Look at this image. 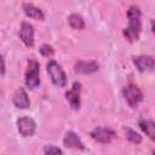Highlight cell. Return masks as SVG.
I'll return each instance as SVG.
<instances>
[{
  "instance_id": "obj_9",
  "label": "cell",
  "mask_w": 155,
  "mask_h": 155,
  "mask_svg": "<svg viewBox=\"0 0 155 155\" xmlns=\"http://www.w3.org/2000/svg\"><path fill=\"white\" fill-rule=\"evenodd\" d=\"M19 38L23 41V44L28 47L34 46V28L29 22H22L21 29H19Z\"/></svg>"
},
{
  "instance_id": "obj_17",
  "label": "cell",
  "mask_w": 155,
  "mask_h": 155,
  "mask_svg": "<svg viewBox=\"0 0 155 155\" xmlns=\"http://www.w3.org/2000/svg\"><path fill=\"white\" fill-rule=\"evenodd\" d=\"M44 154L45 155H63V151L58 147L52 145V144H48V145H45L44 147Z\"/></svg>"
},
{
  "instance_id": "obj_6",
  "label": "cell",
  "mask_w": 155,
  "mask_h": 155,
  "mask_svg": "<svg viewBox=\"0 0 155 155\" xmlns=\"http://www.w3.org/2000/svg\"><path fill=\"white\" fill-rule=\"evenodd\" d=\"M17 128H18V132L23 137H30L35 133L36 124L31 117L22 116L17 120Z\"/></svg>"
},
{
  "instance_id": "obj_16",
  "label": "cell",
  "mask_w": 155,
  "mask_h": 155,
  "mask_svg": "<svg viewBox=\"0 0 155 155\" xmlns=\"http://www.w3.org/2000/svg\"><path fill=\"white\" fill-rule=\"evenodd\" d=\"M125 133H126V138H127L130 142H132V143H134V144H139V143L142 142V136H139V133H137L134 130L126 127V128H125Z\"/></svg>"
},
{
  "instance_id": "obj_11",
  "label": "cell",
  "mask_w": 155,
  "mask_h": 155,
  "mask_svg": "<svg viewBox=\"0 0 155 155\" xmlns=\"http://www.w3.org/2000/svg\"><path fill=\"white\" fill-rule=\"evenodd\" d=\"M63 144L67 148L70 149H76V150H85V145L81 142V139L79 138V136L73 132V131H68L63 138Z\"/></svg>"
},
{
  "instance_id": "obj_15",
  "label": "cell",
  "mask_w": 155,
  "mask_h": 155,
  "mask_svg": "<svg viewBox=\"0 0 155 155\" xmlns=\"http://www.w3.org/2000/svg\"><path fill=\"white\" fill-rule=\"evenodd\" d=\"M68 23L71 28L74 29H84L85 28V22H84V18L79 15V13H71L69 17H68Z\"/></svg>"
},
{
  "instance_id": "obj_5",
  "label": "cell",
  "mask_w": 155,
  "mask_h": 155,
  "mask_svg": "<svg viewBox=\"0 0 155 155\" xmlns=\"http://www.w3.org/2000/svg\"><path fill=\"white\" fill-rule=\"evenodd\" d=\"M90 136L92 139L99 143H109L116 137L115 132L109 127H94L90 132Z\"/></svg>"
},
{
  "instance_id": "obj_10",
  "label": "cell",
  "mask_w": 155,
  "mask_h": 155,
  "mask_svg": "<svg viewBox=\"0 0 155 155\" xmlns=\"http://www.w3.org/2000/svg\"><path fill=\"white\" fill-rule=\"evenodd\" d=\"M98 70V63L94 61H78L74 65V71L76 74H92Z\"/></svg>"
},
{
  "instance_id": "obj_14",
  "label": "cell",
  "mask_w": 155,
  "mask_h": 155,
  "mask_svg": "<svg viewBox=\"0 0 155 155\" xmlns=\"http://www.w3.org/2000/svg\"><path fill=\"white\" fill-rule=\"evenodd\" d=\"M139 127L140 130L153 140L155 138V124L151 120H147V119H140L139 120Z\"/></svg>"
},
{
  "instance_id": "obj_13",
  "label": "cell",
  "mask_w": 155,
  "mask_h": 155,
  "mask_svg": "<svg viewBox=\"0 0 155 155\" xmlns=\"http://www.w3.org/2000/svg\"><path fill=\"white\" fill-rule=\"evenodd\" d=\"M22 8H23L24 13L30 18H34V19H38V21H44L45 19V15H44L42 10L36 7L35 5H33L30 2H23Z\"/></svg>"
},
{
  "instance_id": "obj_3",
  "label": "cell",
  "mask_w": 155,
  "mask_h": 155,
  "mask_svg": "<svg viewBox=\"0 0 155 155\" xmlns=\"http://www.w3.org/2000/svg\"><path fill=\"white\" fill-rule=\"evenodd\" d=\"M46 70H47V74L51 78V81L56 86H58V87H65V85H67L65 73H64V70L62 69V67L56 61H53V59L48 61V63L46 65Z\"/></svg>"
},
{
  "instance_id": "obj_2",
  "label": "cell",
  "mask_w": 155,
  "mask_h": 155,
  "mask_svg": "<svg viewBox=\"0 0 155 155\" xmlns=\"http://www.w3.org/2000/svg\"><path fill=\"white\" fill-rule=\"evenodd\" d=\"M24 82L28 88L34 90L40 85V67L35 59H30L24 74Z\"/></svg>"
},
{
  "instance_id": "obj_12",
  "label": "cell",
  "mask_w": 155,
  "mask_h": 155,
  "mask_svg": "<svg viewBox=\"0 0 155 155\" xmlns=\"http://www.w3.org/2000/svg\"><path fill=\"white\" fill-rule=\"evenodd\" d=\"M13 104L19 108V109H27L30 105V101L29 97L27 94V92L24 91V88H17L16 92L13 93V98H12Z\"/></svg>"
},
{
  "instance_id": "obj_1",
  "label": "cell",
  "mask_w": 155,
  "mask_h": 155,
  "mask_svg": "<svg viewBox=\"0 0 155 155\" xmlns=\"http://www.w3.org/2000/svg\"><path fill=\"white\" fill-rule=\"evenodd\" d=\"M140 15H142L140 8L137 5H131L127 10L128 27L124 29L122 34L130 42H134L139 39V33H140V29H142Z\"/></svg>"
},
{
  "instance_id": "obj_7",
  "label": "cell",
  "mask_w": 155,
  "mask_h": 155,
  "mask_svg": "<svg viewBox=\"0 0 155 155\" xmlns=\"http://www.w3.org/2000/svg\"><path fill=\"white\" fill-rule=\"evenodd\" d=\"M132 61L140 73L151 71L155 67V59L153 56H134Z\"/></svg>"
},
{
  "instance_id": "obj_8",
  "label": "cell",
  "mask_w": 155,
  "mask_h": 155,
  "mask_svg": "<svg viewBox=\"0 0 155 155\" xmlns=\"http://www.w3.org/2000/svg\"><path fill=\"white\" fill-rule=\"evenodd\" d=\"M80 93H81V84L74 82L73 87L65 92V98L69 102L71 109L78 110L80 108Z\"/></svg>"
},
{
  "instance_id": "obj_4",
  "label": "cell",
  "mask_w": 155,
  "mask_h": 155,
  "mask_svg": "<svg viewBox=\"0 0 155 155\" xmlns=\"http://www.w3.org/2000/svg\"><path fill=\"white\" fill-rule=\"evenodd\" d=\"M122 94L131 108H136L138 105V103H140L143 101L142 91L136 85H132V84H130L122 88Z\"/></svg>"
},
{
  "instance_id": "obj_19",
  "label": "cell",
  "mask_w": 155,
  "mask_h": 155,
  "mask_svg": "<svg viewBox=\"0 0 155 155\" xmlns=\"http://www.w3.org/2000/svg\"><path fill=\"white\" fill-rule=\"evenodd\" d=\"M5 74V61L4 57L0 54V76H2Z\"/></svg>"
},
{
  "instance_id": "obj_18",
  "label": "cell",
  "mask_w": 155,
  "mask_h": 155,
  "mask_svg": "<svg viewBox=\"0 0 155 155\" xmlns=\"http://www.w3.org/2000/svg\"><path fill=\"white\" fill-rule=\"evenodd\" d=\"M39 51H40V53H41L44 57H51V56L54 53L52 46H50L48 44H42V45L40 46Z\"/></svg>"
}]
</instances>
